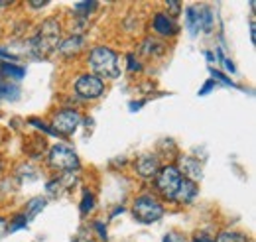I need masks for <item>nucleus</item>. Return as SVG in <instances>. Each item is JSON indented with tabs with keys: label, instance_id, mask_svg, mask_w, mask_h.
Wrapping results in <instances>:
<instances>
[{
	"label": "nucleus",
	"instance_id": "f257e3e1",
	"mask_svg": "<svg viewBox=\"0 0 256 242\" xmlns=\"http://www.w3.org/2000/svg\"><path fill=\"white\" fill-rule=\"evenodd\" d=\"M87 63L93 71V75L102 79H118L120 77V63H118V56L116 52H112L106 46H95L89 52Z\"/></svg>",
	"mask_w": 256,
	"mask_h": 242
},
{
	"label": "nucleus",
	"instance_id": "f03ea898",
	"mask_svg": "<svg viewBox=\"0 0 256 242\" xmlns=\"http://www.w3.org/2000/svg\"><path fill=\"white\" fill-rule=\"evenodd\" d=\"M60 34H62V26L56 18H48L40 24L38 34L30 42V50L36 58H48L52 52L58 50L60 46Z\"/></svg>",
	"mask_w": 256,
	"mask_h": 242
},
{
	"label": "nucleus",
	"instance_id": "7ed1b4c3",
	"mask_svg": "<svg viewBox=\"0 0 256 242\" xmlns=\"http://www.w3.org/2000/svg\"><path fill=\"white\" fill-rule=\"evenodd\" d=\"M132 214L138 222L142 224H154L164 216V207L162 203L150 193H144L134 199L132 203Z\"/></svg>",
	"mask_w": 256,
	"mask_h": 242
},
{
	"label": "nucleus",
	"instance_id": "20e7f679",
	"mask_svg": "<svg viewBox=\"0 0 256 242\" xmlns=\"http://www.w3.org/2000/svg\"><path fill=\"white\" fill-rule=\"evenodd\" d=\"M48 164L52 170L62 172V174H73L81 168L79 164V156L75 154L73 148L65 146V144H58L54 146L50 154H48Z\"/></svg>",
	"mask_w": 256,
	"mask_h": 242
},
{
	"label": "nucleus",
	"instance_id": "39448f33",
	"mask_svg": "<svg viewBox=\"0 0 256 242\" xmlns=\"http://www.w3.org/2000/svg\"><path fill=\"white\" fill-rule=\"evenodd\" d=\"M180 183H182V174L178 172V168L174 164L164 166L156 174V191L168 201H174V195H176Z\"/></svg>",
	"mask_w": 256,
	"mask_h": 242
},
{
	"label": "nucleus",
	"instance_id": "423d86ee",
	"mask_svg": "<svg viewBox=\"0 0 256 242\" xmlns=\"http://www.w3.org/2000/svg\"><path fill=\"white\" fill-rule=\"evenodd\" d=\"M75 94L83 100H95L98 96H102L104 92V81H100L93 73H85L79 75V79L75 81Z\"/></svg>",
	"mask_w": 256,
	"mask_h": 242
},
{
	"label": "nucleus",
	"instance_id": "0eeeda50",
	"mask_svg": "<svg viewBox=\"0 0 256 242\" xmlns=\"http://www.w3.org/2000/svg\"><path fill=\"white\" fill-rule=\"evenodd\" d=\"M81 124V114L75 108H62L54 114L52 128L58 132V136H71Z\"/></svg>",
	"mask_w": 256,
	"mask_h": 242
},
{
	"label": "nucleus",
	"instance_id": "6e6552de",
	"mask_svg": "<svg viewBox=\"0 0 256 242\" xmlns=\"http://www.w3.org/2000/svg\"><path fill=\"white\" fill-rule=\"evenodd\" d=\"M134 170L142 180H152L160 172V160L156 154H142L134 162Z\"/></svg>",
	"mask_w": 256,
	"mask_h": 242
},
{
	"label": "nucleus",
	"instance_id": "1a4fd4ad",
	"mask_svg": "<svg viewBox=\"0 0 256 242\" xmlns=\"http://www.w3.org/2000/svg\"><path fill=\"white\" fill-rule=\"evenodd\" d=\"M178 172L182 174V178H186V180H190V182L197 183L201 178H203V172H201V164L192 158V156H180V160H178Z\"/></svg>",
	"mask_w": 256,
	"mask_h": 242
},
{
	"label": "nucleus",
	"instance_id": "9d476101",
	"mask_svg": "<svg viewBox=\"0 0 256 242\" xmlns=\"http://www.w3.org/2000/svg\"><path fill=\"white\" fill-rule=\"evenodd\" d=\"M197 193H199L197 183L182 178V183H180V187H178V191H176V195H174V201H176V203H182V205H190L193 199L197 197Z\"/></svg>",
	"mask_w": 256,
	"mask_h": 242
},
{
	"label": "nucleus",
	"instance_id": "9b49d317",
	"mask_svg": "<svg viewBox=\"0 0 256 242\" xmlns=\"http://www.w3.org/2000/svg\"><path fill=\"white\" fill-rule=\"evenodd\" d=\"M152 28H154L156 34H160V36H176V34H178V26H176L174 20H172L168 14H164V12H158V14L154 16Z\"/></svg>",
	"mask_w": 256,
	"mask_h": 242
},
{
	"label": "nucleus",
	"instance_id": "f8f14e48",
	"mask_svg": "<svg viewBox=\"0 0 256 242\" xmlns=\"http://www.w3.org/2000/svg\"><path fill=\"white\" fill-rule=\"evenodd\" d=\"M186 24H188V30L192 36H197L199 32L203 30V8H197V6H190L186 10Z\"/></svg>",
	"mask_w": 256,
	"mask_h": 242
},
{
	"label": "nucleus",
	"instance_id": "ddd939ff",
	"mask_svg": "<svg viewBox=\"0 0 256 242\" xmlns=\"http://www.w3.org/2000/svg\"><path fill=\"white\" fill-rule=\"evenodd\" d=\"M83 44H85V40L81 38V36H71V38H67L64 40L60 46H58V52L65 56V58H69V56H75L81 48H83Z\"/></svg>",
	"mask_w": 256,
	"mask_h": 242
},
{
	"label": "nucleus",
	"instance_id": "4468645a",
	"mask_svg": "<svg viewBox=\"0 0 256 242\" xmlns=\"http://www.w3.org/2000/svg\"><path fill=\"white\" fill-rule=\"evenodd\" d=\"M24 75H26L24 67L14 65L10 61H0V77H8V79H14V81H20V79H24Z\"/></svg>",
	"mask_w": 256,
	"mask_h": 242
},
{
	"label": "nucleus",
	"instance_id": "2eb2a0df",
	"mask_svg": "<svg viewBox=\"0 0 256 242\" xmlns=\"http://www.w3.org/2000/svg\"><path fill=\"white\" fill-rule=\"evenodd\" d=\"M164 52H166V46H164L162 42H156V40H152V38L144 40V44H142V54H146V56H152V58H156V56H162Z\"/></svg>",
	"mask_w": 256,
	"mask_h": 242
},
{
	"label": "nucleus",
	"instance_id": "dca6fc26",
	"mask_svg": "<svg viewBox=\"0 0 256 242\" xmlns=\"http://www.w3.org/2000/svg\"><path fill=\"white\" fill-rule=\"evenodd\" d=\"M46 205H48V201H46L44 197H34L32 201L28 203V211L24 212V214H26V218H28V220H32L38 212H42L44 209H46Z\"/></svg>",
	"mask_w": 256,
	"mask_h": 242
},
{
	"label": "nucleus",
	"instance_id": "f3484780",
	"mask_svg": "<svg viewBox=\"0 0 256 242\" xmlns=\"http://www.w3.org/2000/svg\"><path fill=\"white\" fill-rule=\"evenodd\" d=\"M215 242H248V236L242 234V232H234V230H224L221 232Z\"/></svg>",
	"mask_w": 256,
	"mask_h": 242
},
{
	"label": "nucleus",
	"instance_id": "a211bd4d",
	"mask_svg": "<svg viewBox=\"0 0 256 242\" xmlns=\"http://www.w3.org/2000/svg\"><path fill=\"white\" fill-rule=\"evenodd\" d=\"M93 209H95V195L91 191H85L83 193V199H81V214L87 216Z\"/></svg>",
	"mask_w": 256,
	"mask_h": 242
},
{
	"label": "nucleus",
	"instance_id": "6ab92c4d",
	"mask_svg": "<svg viewBox=\"0 0 256 242\" xmlns=\"http://www.w3.org/2000/svg\"><path fill=\"white\" fill-rule=\"evenodd\" d=\"M26 226H28V218H26V214H16V216L12 218V222H8V230H10V232L20 230V228H26Z\"/></svg>",
	"mask_w": 256,
	"mask_h": 242
},
{
	"label": "nucleus",
	"instance_id": "aec40b11",
	"mask_svg": "<svg viewBox=\"0 0 256 242\" xmlns=\"http://www.w3.org/2000/svg\"><path fill=\"white\" fill-rule=\"evenodd\" d=\"M30 124H32V126H36V128H40V130H44V132H46V134H50V136H58V132H56V130H54V128H52V126H50V124H46V122H42V120H38V118H30Z\"/></svg>",
	"mask_w": 256,
	"mask_h": 242
},
{
	"label": "nucleus",
	"instance_id": "412c9836",
	"mask_svg": "<svg viewBox=\"0 0 256 242\" xmlns=\"http://www.w3.org/2000/svg\"><path fill=\"white\" fill-rule=\"evenodd\" d=\"M203 30L211 32L213 30V14L209 8H203Z\"/></svg>",
	"mask_w": 256,
	"mask_h": 242
},
{
	"label": "nucleus",
	"instance_id": "4be33fe9",
	"mask_svg": "<svg viewBox=\"0 0 256 242\" xmlns=\"http://www.w3.org/2000/svg\"><path fill=\"white\" fill-rule=\"evenodd\" d=\"M95 8H96V2H77V4H75V10H77V12H81V10L85 12L83 16H87V14H89L91 10H95Z\"/></svg>",
	"mask_w": 256,
	"mask_h": 242
},
{
	"label": "nucleus",
	"instance_id": "5701e85b",
	"mask_svg": "<svg viewBox=\"0 0 256 242\" xmlns=\"http://www.w3.org/2000/svg\"><path fill=\"white\" fill-rule=\"evenodd\" d=\"M211 75H213V81H221L223 85H226V87H234V83L228 79V77H224L221 71H215V69H211Z\"/></svg>",
	"mask_w": 256,
	"mask_h": 242
},
{
	"label": "nucleus",
	"instance_id": "b1692460",
	"mask_svg": "<svg viewBox=\"0 0 256 242\" xmlns=\"http://www.w3.org/2000/svg\"><path fill=\"white\" fill-rule=\"evenodd\" d=\"M128 71H130V73H134V71H142V65L138 63V60H136L132 54L128 56Z\"/></svg>",
	"mask_w": 256,
	"mask_h": 242
},
{
	"label": "nucleus",
	"instance_id": "393cba45",
	"mask_svg": "<svg viewBox=\"0 0 256 242\" xmlns=\"http://www.w3.org/2000/svg\"><path fill=\"white\" fill-rule=\"evenodd\" d=\"M166 8L172 12V16H178V14L182 12V4H180V2H174V0L166 2Z\"/></svg>",
	"mask_w": 256,
	"mask_h": 242
},
{
	"label": "nucleus",
	"instance_id": "a878e982",
	"mask_svg": "<svg viewBox=\"0 0 256 242\" xmlns=\"http://www.w3.org/2000/svg\"><path fill=\"white\" fill-rule=\"evenodd\" d=\"M217 56H219V60L223 61V65L226 67V69H228V71H230V73H234V71H236V69H234V65H232V61L228 60V58H224L221 50H217Z\"/></svg>",
	"mask_w": 256,
	"mask_h": 242
},
{
	"label": "nucleus",
	"instance_id": "bb28decb",
	"mask_svg": "<svg viewBox=\"0 0 256 242\" xmlns=\"http://www.w3.org/2000/svg\"><path fill=\"white\" fill-rule=\"evenodd\" d=\"M93 226H95V228H96V232H98V236H100V238H104V240H106V228H104V226H102V222H95V224H93Z\"/></svg>",
	"mask_w": 256,
	"mask_h": 242
},
{
	"label": "nucleus",
	"instance_id": "cd10ccee",
	"mask_svg": "<svg viewBox=\"0 0 256 242\" xmlns=\"http://www.w3.org/2000/svg\"><path fill=\"white\" fill-rule=\"evenodd\" d=\"M6 232H8V220H6L4 216H0V238H2Z\"/></svg>",
	"mask_w": 256,
	"mask_h": 242
},
{
	"label": "nucleus",
	"instance_id": "c85d7f7f",
	"mask_svg": "<svg viewBox=\"0 0 256 242\" xmlns=\"http://www.w3.org/2000/svg\"><path fill=\"white\" fill-rule=\"evenodd\" d=\"M192 242H215V240H213L211 236H207V234L201 232V234H195V238H193Z\"/></svg>",
	"mask_w": 256,
	"mask_h": 242
},
{
	"label": "nucleus",
	"instance_id": "c756f323",
	"mask_svg": "<svg viewBox=\"0 0 256 242\" xmlns=\"http://www.w3.org/2000/svg\"><path fill=\"white\" fill-rule=\"evenodd\" d=\"M213 87H215V81H209V83H205V87L199 91V94H201V96H203V94H207V92L211 91Z\"/></svg>",
	"mask_w": 256,
	"mask_h": 242
},
{
	"label": "nucleus",
	"instance_id": "7c9ffc66",
	"mask_svg": "<svg viewBox=\"0 0 256 242\" xmlns=\"http://www.w3.org/2000/svg\"><path fill=\"white\" fill-rule=\"evenodd\" d=\"M144 102H146V100H138V102H130V110H132V112H134V110H138V108H140V106H142Z\"/></svg>",
	"mask_w": 256,
	"mask_h": 242
},
{
	"label": "nucleus",
	"instance_id": "2f4dec72",
	"mask_svg": "<svg viewBox=\"0 0 256 242\" xmlns=\"http://www.w3.org/2000/svg\"><path fill=\"white\" fill-rule=\"evenodd\" d=\"M250 40H256V32H254V20H250Z\"/></svg>",
	"mask_w": 256,
	"mask_h": 242
},
{
	"label": "nucleus",
	"instance_id": "473e14b6",
	"mask_svg": "<svg viewBox=\"0 0 256 242\" xmlns=\"http://www.w3.org/2000/svg\"><path fill=\"white\" fill-rule=\"evenodd\" d=\"M30 6L32 8H44V6H48V2H30Z\"/></svg>",
	"mask_w": 256,
	"mask_h": 242
},
{
	"label": "nucleus",
	"instance_id": "72a5a7b5",
	"mask_svg": "<svg viewBox=\"0 0 256 242\" xmlns=\"http://www.w3.org/2000/svg\"><path fill=\"white\" fill-rule=\"evenodd\" d=\"M0 172H2V160H0Z\"/></svg>",
	"mask_w": 256,
	"mask_h": 242
}]
</instances>
